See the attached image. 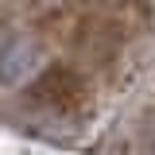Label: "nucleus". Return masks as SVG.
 <instances>
[{
    "label": "nucleus",
    "instance_id": "nucleus-1",
    "mask_svg": "<svg viewBox=\"0 0 155 155\" xmlns=\"http://www.w3.org/2000/svg\"><path fill=\"white\" fill-rule=\"evenodd\" d=\"M39 62V43L23 31H12V27H0V81L4 85H16V81H27L35 74Z\"/></svg>",
    "mask_w": 155,
    "mask_h": 155
},
{
    "label": "nucleus",
    "instance_id": "nucleus-2",
    "mask_svg": "<svg viewBox=\"0 0 155 155\" xmlns=\"http://www.w3.org/2000/svg\"><path fill=\"white\" fill-rule=\"evenodd\" d=\"M78 89H81V85H78V78L70 74V70H62V66H58V70H51V74L39 81L35 97H39V101H54V105H58V113H66Z\"/></svg>",
    "mask_w": 155,
    "mask_h": 155
},
{
    "label": "nucleus",
    "instance_id": "nucleus-3",
    "mask_svg": "<svg viewBox=\"0 0 155 155\" xmlns=\"http://www.w3.org/2000/svg\"><path fill=\"white\" fill-rule=\"evenodd\" d=\"M151 155H155V143H151Z\"/></svg>",
    "mask_w": 155,
    "mask_h": 155
}]
</instances>
